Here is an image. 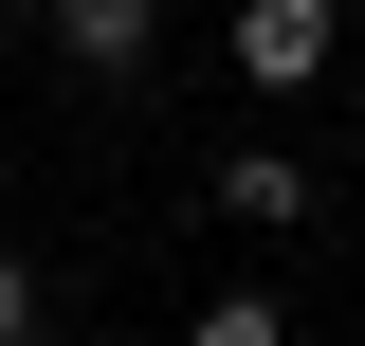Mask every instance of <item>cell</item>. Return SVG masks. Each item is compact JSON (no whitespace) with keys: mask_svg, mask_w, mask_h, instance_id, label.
<instances>
[{"mask_svg":"<svg viewBox=\"0 0 365 346\" xmlns=\"http://www.w3.org/2000/svg\"><path fill=\"white\" fill-rule=\"evenodd\" d=\"M329 55H347V0H237V73L256 91H311Z\"/></svg>","mask_w":365,"mask_h":346,"instance_id":"1","label":"cell"},{"mask_svg":"<svg viewBox=\"0 0 365 346\" xmlns=\"http://www.w3.org/2000/svg\"><path fill=\"white\" fill-rule=\"evenodd\" d=\"M37 19L91 55V73H146V37H165V0H37Z\"/></svg>","mask_w":365,"mask_h":346,"instance_id":"2","label":"cell"},{"mask_svg":"<svg viewBox=\"0 0 365 346\" xmlns=\"http://www.w3.org/2000/svg\"><path fill=\"white\" fill-rule=\"evenodd\" d=\"M220 219L292 237V219H311V164H292V146H237V164H220Z\"/></svg>","mask_w":365,"mask_h":346,"instance_id":"3","label":"cell"},{"mask_svg":"<svg viewBox=\"0 0 365 346\" xmlns=\"http://www.w3.org/2000/svg\"><path fill=\"white\" fill-rule=\"evenodd\" d=\"M0 346H55V292H37V256H0Z\"/></svg>","mask_w":365,"mask_h":346,"instance_id":"4","label":"cell"},{"mask_svg":"<svg viewBox=\"0 0 365 346\" xmlns=\"http://www.w3.org/2000/svg\"><path fill=\"white\" fill-rule=\"evenodd\" d=\"M182 346H292V328H274V292H220V310H201Z\"/></svg>","mask_w":365,"mask_h":346,"instance_id":"5","label":"cell"},{"mask_svg":"<svg viewBox=\"0 0 365 346\" xmlns=\"http://www.w3.org/2000/svg\"><path fill=\"white\" fill-rule=\"evenodd\" d=\"M0 19H37V0H0Z\"/></svg>","mask_w":365,"mask_h":346,"instance_id":"6","label":"cell"}]
</instances>
